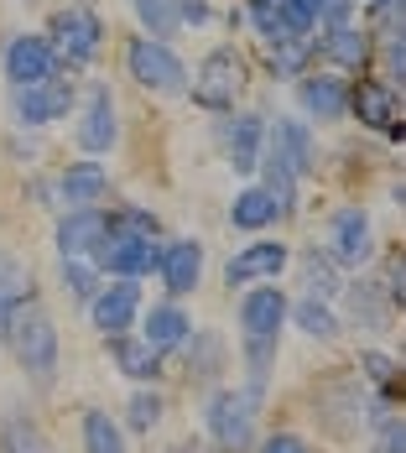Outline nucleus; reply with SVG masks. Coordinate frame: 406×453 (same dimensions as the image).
<instances>
[{
    "label": "nucleus",
    "mask_w": 406,
    "mask_h": 453,
    "mask_svg": "<svg viewBox=\"0 0 406 453\" xmlns=\"http://www.w3.org/2000/svg\"><path fill=\"white\" fill-rule=\"evenodd\" d=\"M57 198L68 209H99L110 198V167L104 162H68L57 173Z\"/></svg>",
    "instance_id": "obj_20"
},
{
    "label": "nucleus",
    "mask_w": 406,
    "mask_h": 453,
    "mask_svg": "<svg viewBox=\"0 0 406 453\" xmlns=\"http://www.w3.org/2000/svg\"><path fill=\"white\" fill-rule=\"evenodd\" d=\"M370 5H375V11H391V5H396V0H370Z\"/></svg>",
    "instance_id": "obj_44"
},
{
    "label": "nucleus",
    "mask_w": 406,
    "mask_h": 453,
    "mask_svg": "<svg viewBox=\"0 0 406 453\" xmlns=\"http://www.w3.org/2000/svg\"><path fill=\"white\" fill-rule=\"evenodd\" d=\"M297 266H303V287H308V297H323V303H328V297L344 292V276H339V266H333L323 250H303Z\"/></svg>",
    "instance_id": "obj_32"
},
{
    "label": "nucleus",
    "mask_w": 406,
    "mask_h": 453,
    "mask_svg": "<svg viewBox=\"0 0 406 453\" xmlns=\"http://www.w3.org/2000/svg\"><path fill=\"white\" fill-rule=\"evenodd\" d=\"M99 287H104V276L94 272V261H63V292H68L79 308H89Z\"/></svg>",
    "instance_id": "obj_36"
},
{
    "label": "nucleus",
    "mask_w": 406,
    "mask_h": 453,
    "mask_svg": "<svg viewBox=\"0 0 406 453\" xmlns=\"http://www.w3.org/2000/svg\"><path fill=\"white\" fill-rule=\"evenodd\" d=\"M63 73H68V68L57 63L52 42L37 37V32H21V37L5 42V79H11V89H32V84L63 79Z\"/></svg>",
    "instance_id": "obj_10"
},
{
    "label": "nucleus",
    "mask_w": 406,
    "mask_h": 453,
    "mask_svg": "<svg viewBox=\"0 0 406 453\" xmlns=\"http://www.w3.org/2000/svg\"><path fill=\"white\" fill-rule=\"evenodd\" d=\"M313 37H281V42H266V63L276 79H303L313 68Z\"/></svg>",
    "instance_id": "obj_27"
},
{
    "label": "nucleus",
    "mask_w": 406,
    "mask_h": 453,
    "mask_svg": "<svg viewBox=\"0 0 406 453\" xmlns=\"http://www.w3.org/2000/svg\"><path fill=\"white\" fill-rule=\"evenodd\" d=\"M79 5H89V0H79Z\"/></svg>",
    "instance_id": "obj_47"
},
{
    "label": "nucleus",
    "mask_w": 406,
    "mask_h": 453,
    "mask_svg": "<svg viewBox=\"0 0 406 453\" xmlns=\"http://www.w3.org/2000/svg\"><path fill=\"white\" fill-rule=\"evenodd\" d=\"M323 256H328L339 272H360L364 261L375 256V225H370V214H364L360 203H344V209H333Z\"/></svg>",
    "instance_id": "obj_7"
},
{
    "label": "nucleus",
    "mask_w": 406,
    "mask_h": 453,
    "mask_svg": "<svg viewBox=\"0 0 406 453\" xmlns=\"http://www.w3.org/2000/svg\"><path fill=\"white\" fill-rule=\"evenodd\" d=\"M79 104V89L73 79H47V84H32V89H11V115L16 126H52V120H68Z\"/></svg>",
    "instance_id": "obj_9"
},
{
    "label": "nucleus",
    "mask_w": 406,
    "mask_h": 453,
    "mask_svg": "<svg viewBox=\"0 0 406 453\" xmlns=\"http://www.w3.org/2000/svg\"><path fill=\"white\" fill-rule=\"evenodd\" d=\"M349 292V318L370 334H391V297L380 292V281H344Z\"/></svg>",
    "instance_id": "obj_26"
},
{
    "label": "nucleus",
    "mask_w": 406,
    "mask_h": 453,
    "mask_svg": "<svg viewBox=\"0 0 406 453\" xmlns=\"http://www.w3.org/2000/svg\"><path fill=\"white\" fill-rule=\"evenodd\" d=\"M297 104L313 115L318 126H333V120L349 115V89H344V79H333V73H303V79H297Z\"/></svg>",
    "instance_id": "obj_19"
},
{
    "label": "nucleus",
    "mask_w": 406,
    "mask_h": 453,
    "mask_svg": "<svg viewBox=\"0 0 406 453\" xmlns=\"http://www.w3.org/2000/svg\"><path fill=\"white\" fill-rule=\"evenodd\" d=\"M27 303H32V266L16 250H0V344Z\"/></svg>",
    "instance_id": "obj_24"
},
{
    "label": "nucleus",
    "mask_w": 406,
    "mask_h": 453,
    "mask_svg": "<svg viewBox=\"0 0 406 453\" xmlns=\"http://www.w3.org/2000/svg\"><path fill=\"white\" fill-rule=\"evenodd\" d=\"M178 453H193V449H178Z\"/></svg>",
    "instance_id": "obj_46"
},
{
    "label": "nucleus",
    "mask_w": 406,
    "mask_h": 453,
    "mask_svg": "<svg viewBox=\"0 0 406 453\" xmlns=\"http://www.w3.org/2000/svg\"><path fill=\"white\" fill-rule=\"evenodd\" d=\"M104 209H68L57 219V256L63 261H94V250L104 245Z\"/></svg>",
    "instance_id": "obj_17"
},
{
    "label": "nucleus",
    "mask_w": 406,
    "mask_h": 453,
    "mask_svg": "<svg viewBox=\"0 0 406 453\" xmlns=\"http://www.w3.org/2000/svg\"><path fill=\"white\" fill-rule=\"evenodd\" d=\"M261 5H281V0H261Z\"/></svg>",
    "instance_id": "obj_45"
},
{
    "label": "nucleus",
    "mask_w": 406,
    "mask_h": 453,
    "mask_svg": "<svg viewBox=\"0 0 406 453\" xmlns=\"http://www.w3.org/2000/svg\"><path fill=\"white\" fill-rule=\"evenodd\" d=\"M126 73L151 94H188V68H182V58L167 42L146 37V32L126 42Z\"/></svg>",
    "instance_id": "obj_5"
},
{
    "label": "nucleus",
    "mask_w": 406,
    "mask_h": 453,
    "mask_svg": "<svg viewBox=\"0 0 406 453\" xmlns=\"http://www.w3.org/2000/svg\"><path fill=\"white\" fill-rule=\"evenodd\" d=\"M318 5V27L328 32V27H349V16H355V0H313Z\"/></svg>",
    "instance_id": "obj_41"
},
{
    "label": "nucleus",
    "mask_w": 406,
    "mask_h": 453,
    "mask_svg": "<svg viewBox=\"0 0 406 453\" xmlns=\"http://www.w3.org/2000/svg\"><path fill=\"white\" fill-rule=\"evenodd\" d=\"M313 52H323L328 63H339V68H355V73H360L364 63H370V32H360L355 21H349V27H328L323 37H313Z\"/></svg>",
    "instance_id": "obj_25"
},
{
    "label": "nucleus",
    "mask_w": 406,
    "mask_h": 453,
    "mask_svg": "<svg viewBox=\"0 0 406 453\" xmlns=\"http://www.w3.org/2000/svg\"><path fill=\"white\" fill-rule=\"evenodd\" d=\"M287 318L308 334V339H339V313L323 303V297H297V303H287Z\"/></svg>",
    "instance_id": "obj_28"
},
{
    "label": "nucleus",
    "mask_w": 406,
    "mask_h": 453,
    "mask_svg": "<svg viewBox=\"0 0 406 453\" xmlns=\"http://www.w3.org/2000/svg\"><path fill=\"white\" fill-rule=\"evenodd\" d=\"M141 308H146L141 281H104L89 303V323L104 339H115V334H131V323L141 318Z\"/></svg>",
    "instance_id": "obj_12"
},
{
    "label": "nucleus",
    "mask_w": 406,
    "mask_h": 453,
    "mask_svg": "<svg viewBox=\"0 0 406 453\" xmlns=\"http://www.w3.org/2000/svg\"><path fill=\"white\" fill-rule=\"evenodd\" d=\"M250 453H308V438H297V433H271V438H261Z\"/></svg>",
    "instance_id": "obj_42"
},
{
    "label": "nucleus",
    "mask_w": 406,
    "mask_h": 453,
    "mask_svg": "<svg viewBox=\"0 0 406 453\" xmlns=\"http://www.w3.org/2000/svg\"><path fill=\"white\" fill-rule=\"evenodd\" d=\"M229 365V344L225 334H214V328H193L188 339H182V370H188V380H219Z\"/></svg>",
    "instance_id": "obj_23"
},
{
    "label": "nucleus",
    "mask_w": 406,
    "mask_h": 453,
    "mask_svg": "<svg viewBox=\"0 0 406 453\" xmlns=\"http://www.w3.org/2000/svg\"><path fill=\"white\" fill-rule=\"evenodd\" d=\"M245 16L256 21V32H261L266 42H281V37H292V32H287V21H281V5H261V0H245Z\"/></svg>",
    "instance_id": "obj_38"
},
{
    "label": "nucleus",
    "mask_w": 406,
    "mask_h": 453,
    "mask_svg": "<svg viewBox=\"0 0 406 453\" xmlns=\"http://www.w3.org/2000/svg\"><path fill=\"white\" fill-rule=\"evenodd\" d=\"M73 136H79V146H84L89 157L115 151V141H120V104H115L110 84H89V99H84V110H79Z\"/></svg>",
    "instance_id": "obj_11"
},
{
    "label": "nucleus",
    "mask_w": 406,
    "mask_h": 453,
    "mask_svg": "<svg viewBox=\"0 0 406 453\" xmlns=\"http://www.w3.org/2000/svg\"><path fill=\"white\" fill-rule=\"evenodd\" d=\"M375 453H406V422L402 417L375 422Z\"/></svg>",
    "instance_id": "obj_40"
},
{
    "label": "nucleus",
    "mask_w": 406,
    "mask_h": 453,
    "mask_svg": "<svg viewBox=\"0 0 406 453\" xmlns=\"http://www.w3.org/2000/svg\"><path fill=\"white\" fill-rule=\"evenodd\" d=\"M104 349H110L115 370H120L126 380H135V386H157V380H162V360H167V355H157L141 334H115V339H104Z\"/></svg>",
    "instance_id": "obj_22"
},
{
    "label": "nucleus",
    "mask_w": 406,
    "mask_h": 453,
    "mask_svg": "<svg viewBox=\"0 0 406 453\" xmlns=\"http://www.w3.org/2000/svg\"><path fill=\"white\" fill-rule=\"evenodd\" d=\"M135 16H141V27H146V37H157V42H167V37H178L182 16L178 5L182 0H131Z\"/></svg>",
    "instance_id": "obj_34"
},
{
    "label": "nucleus",
    "mask_w": 406,
    "mask_h": 453,
    "mask_svg": "<svg viewBox=\"0 0 406 453\" xmlns=\"http://www.w3.org/2000/svg\"><path fill=\"white\" fill-rule=\"evenodd\" d=\"M104 225L110 234H135V240H157V214H146V209H115V214H104Z\"/></svg>",
    "instance_id": "obj_37"
},
{
    "label": "nucleus",
    "mask_w": 406,
    "mask_h": 453,
    "mask_svg": "<svg viewBox=\"0 0 406 453\" xmlns=\"http://www.w3.org/2000/svg\"><path fill=\"white\" fill-rule=\"evenodd\" d=\"M396 370H402V365L391 360V355H380V349H360V375L364 380H375V386L391 391V386H396Z\"/></svg>",
    "instance_id": "obj_39"
},
{
    "label": "nucleus",
    "mask_w": 406,
    "mask_h": 453,
    "mask_svg": "<svg viewBox=\"0 0 406 453\" xmlns=\"http://www.w3.org/2000/svg\"><path fill=\"white\" fill-rule=\"evenodd\" d=\"M157 276H162V287H167V297H172V303L193 297V292H198V281H203V245H198V240H162Z\"/></svg>",
    "instance_id": "obj_13"
},
{
    "label": "nucleus",
    "mask_w": 406,
    "mask_h": 453,
    "mask_svg": "<svg viewBox=\"0 0 406 453\" xmlns=\"http://www.w3.org/2000/svg\"><path fill=\"white\" fill-rule=\"evenodd\" d=\"M104 21H99V11L89 5H63L57 16H52V27H47V42L57 52V63L63 68H84L94 63L99 52H104Z\"/></svg>",
    "instance_id": "obj_4"
},
{
    "label": "nucleus",
    "mask_w": 406,
    "mask_h": 453,
    "mask_svg": "<svg viewBox=\"0 0 406 453\" xmlns=\"http://www.w3.org/2000/svg\"><path fill=\"white\" fill-rule=\"evenodd\" d=\"M229 225L245 229V234H261V229L276 225V203H271L261 188H245V193H234V203H229Z\"/></svg>",
    "instance_id": "obj_29"
},
{
    "label": "nucleus",
    "mask_w": 406,
    "mask_h": 453,
    "mask_svg": "<svg viewBox=\"0 0 406 453\" xmlns=\"http://www.w3.org/2000/svg\"><path fill=\"white\" fill-rule=\"evenodd\" d=\"M225 157L234 173H256L261 167V146H266V115H234L219 126Z\"/></svg>",
    "instance_id": "obj_21"
},
{
    "label": "nucleus",
    "mask_w": 406,
    "mask_h": 453,
    "mask_svg": "<svg viewBox=\"0 0 406 453\" xmlns=\"http://www.w3.org/2000/svg\"><path fill=\"white\" fill-rule=\"evenodd\" d=\"M157 261H162V240H135V234H104V245L94 250V272L110 281L157 276Z\"/></svg>",
    "instance_id": "obj_8"
},
{
    "label": "nucleus",
    "mask_w": 406,
    "mask_h": 453,
    "mask_svg": "<svg viewBox=\"0 0 406 453\" xmlns=\"http://www.w3.org/2000/svg\"><path fill=\"white\" fill-rule=\"evenodd\" d=\"M261 193H266L271 203H276V219H292L297 214V178L287 173V167H276L271 157H261Z\"/></svg>",
    "instance_id": "obj_33"
},
{
    "label": "nucleus",
    "mask_w": 406,
    "mask_h": 453,
    "mask_svg": "<svg viewBox=\"0 0 406 453\" xmlns=\"http://www.w3.org/2000/svg\"><path fill=\"white\" fill-rule=\"evenodd\" d=\"M261 157H271L276 167H287L292 178H313L318 173L313 126L297 120V115H276V120H266V146H261Z\"/></svg>",
    "instance_id": "obj_6"
},
{
    "label": "nucleus",
    "mask_w": 406,
    "mask_h": 453,
    "mask_svg": "<svg viewBox=\"0 0 406 453\" xmlns=\"http://www.w3.org/2000/svg\"><path fill=\"white\" fill-rule=\"evenodd\" d=\"M0 453H52V443L27 411H11L0 417Z\"/></svg>",
    "instance_id": "obj_30"
},
{
    "label": "nucleus",
    "mask_w": 406,
    "mask_h": 453,
    "mask_svg": "<svg viewBox=\"0 0 406 453\" xmlns=\"http://www.w3.org/2000/svg\"><path fill=\"white\" fill-rule=\"evenodd\" d=\"M162 417H167V402H162V391H157V386H141L131 402H126V427H135V433L162 427Z\"/></svg>",
    "instance_id": "obj_35"
},
{
    "label": "nucleus",
    "mask_w": 406,
    "mask_h": 453,
    "mask_svg": "<svg viewBox=\"0 0 406 453\" xmlns=\"http://www.w3.org/2000/svg\"><path fill=\"white\" fill-rule=\"evenodd\" d=\"M240 89H245V58H240L234 47H214V52L198 63V73L188 79L193 104L209 110V115H229L234 99H240Z\"/></svg>",
    "instance_id": "obj_3"
},
{
    "label": "nucleus",
    "mask_w": 406,
    "mask_h": 453,
    "mask_svg": "<svg viewBox=\"0 0 406 453\" xmlns=\"http://www.w3.org/2000/svg\"><path fill=\"white\" fill-rule=\"evenodd\" d=\"M5 344H11L16 365H21L37 386H47V380L57 375V323H52V313H47V308L27 303V308L16 313V323H11Z\"/></svg>",
    "instance_id": "obj_2"
},
{
    "label": "nucleus",
    "mask_w": 406,
    "mask_h": 453,
    "mask_svg": "<svg viewBox=\"0 0 406 453\" xmlns=\"http://www.w3.org/2000/svg\"><path fill=\"white\" fill-rule=\"evenodd\" d=\"M178 16H182V21H193V27H203V21H209L214 11H209V0H182Z\"/></svg>",
    "instance_id": "obj_43"
},
{
    "label": "nucleus",
    "mask_w": 406,
    "mask_h": 453,
    "mask_svg": "<svg viewBox=\"0 0 406 453\" xmlns=\"http://www.w3.org/2000/svg\"><path fill=\"white\" fill-rule=\"evenodd\" d=\"M261 391H250V386H225V391H214L209 396V407H203V427H209V438L219 443V453H250L256 449V417H261Z\"/></svg>",
    "instance_id": "obj_1"
},
{
    "label": "nucleus",
    "mask_w": 406,
    "mask_h": 453,
    "mask_svg": "<svg viewBox=\"0 0 406 453\" xmlns=\"http://www.w3.org/2000/svg\"><path fill=\"white\" fill-rule=\"evenodd\" d=\"M79 433H84V453H131V449H126V433H120V422H115L104 407H89V411H84Z\"/></svg>",
    "instance_id": "obj_31"
},
{
    "label": "nucleus",
    "mask_w": 406,
    "mask_h": 453,
    "mask_svg": "<svg viewBox=\"0 0 406 453\" xmlns=\"http://www.w3.org/2000/svg\"><path fill=\"white\" fill-rule=\"evenodd\" d=\"M349 110L360 115V126H370V131L402 136V126H396V115H402L396 84H386V79H360V84L349 89Z\"/></svg>",
    "instance_id": "obj_16"
},
{
    "label": "nucleus",
    "mask_w": 406,
    "mask_h": 453,
    "mask_svg": "<svg viewBox=\"0 0 406 453\" xmlns=\"http://www.w3.org/2000/svg\"><path fill=\"white\" fill-rule=\"evenodd\" d=\"M193 334V318H188V308L182 303H151V308H141V339L157 349V355H172V349H182V339Z\"/></svg>",
    "instance_id": "obj_18"
},
{
    "label": "nucleus",
    "mask_w": 406,
    "mask_h": 453,
    "mask_svg": "<svg viewBox=\"0 0 406 453\" xmlns=\"http://www.w3.org/2000/svg\"><path fill=\"white\" fill-rule=\"evenodd\" d=\"M287 261H292V250H287L281 240H256V245H245V250H234V256H229L225 281H229V287L276 281V276L287 272Z\"/></svg>",
    "instance_id": "obj_15"
},
{
    "label": "nucleus",
    "mask_w": 406,
    "mask_h": 453,
    "mask_svg": "<svg viewBox=\"0 0 406 453\" xmlns=\"http://www.w3.org/2000/svg\"><path fill=\"white\" fill-rule=\"evenodd\" d=\"M287 323V292L281 287H245L240 297V339H276Z\"/></svg>",
    "instance_id": "obj_14"
}]
</instances>
